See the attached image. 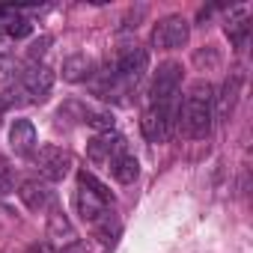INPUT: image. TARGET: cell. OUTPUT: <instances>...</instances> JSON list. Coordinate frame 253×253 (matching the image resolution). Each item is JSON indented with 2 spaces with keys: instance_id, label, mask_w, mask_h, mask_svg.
<instances>
[{
  "instance_id": "obj_3",
  "label": "cell",
  "mask_w": 253,
  "mask_h": 253,
  "mask_svg": "<svg viewBox=\"0 0 253 253\" xmlns=\"http://www.w3.org/2000/svg\"><path fill=\"white\" fill-rule=\"evenodd\" d=\"M179 122V101L167 104H149L140 116V131L149 143H164Z\"/></svg>"
},
{
  "instance_id": "obj_5",
  "label": "cell",
  "mask_w": 253,
  "mask_h": 253,
  "mask_svg": "<svg viewBox=\"0 0 253 253\" xmlns=\"http://www.w3.org/2000/svg\"><path fill=\"white\" fill-rule=\"evenodd\" d=\"M33 158H36L39 176H42L48 185L66 179L69 170H72V155H69V149H63V146H57V143H45V146H39Z\"/></svg>"
},
{
  "instance_id": "obj_15",
  "label": "cell",
  "mask_w": 253,
  "mask_h": 253,
  "mask_svg": "<svg viewBox=\"0 0 253 253\" xmlns=\"http://www.w3.org/2000/svg\"><path fill=\"white\" fill-rule=\"evenodd\" d=\"M92 232H95V238H98L104 247H113V244H116V238H119V232H122V226H119L116 214H113V211H107L98 223H92Z\"/></svg>"
},
{
  "instance_id": "obj_14",
  "label": "cell",
  "mask_w": 253,
  "mask_h": 253,
  "mask_svg": "<svg viewBox=\"0 0 253 253\" xmlns=\"http://www.w3.org/2000/svg\"><path fill=\"white\" fill-rule=\"evenodd\" d=\"M238 89H241V75H232L226 78L220 95H214V119H226L235 107V98H238Z\"/></svg>"
},
{
  "instance_id": "obj_1",
  "label": "cell",
  "mask_w": 253,
  "mask_h": 253,
  "mask_svg": "<svg viewBox=\"0 0 253 253\" xmlns=\"http://www.w3.org/2000/svg\"><path fill=\"white\" fill-rule=\"evenodd\" d=\"M179 125H182V131L185 137L191 140H206L214 128V86L206 84V81H197L182 107H179Z\"/></svg>"
},
{
  "instance_id": "obj_9",
  "label": "cell",
  "mask_w": 253,
  "mask_h": 253,
  "mask_svg": "<svg viewBox=\"0 0 253 253\" xmlns=\"http://www.w3.org/2000/svg\"><path fill=\"white\" fill-rule=\"evenodd\" d=\"M18 197H21V203H24L30 211H45V209H51L54 200H57L54 188H51L45 179H27V182H21V185H18Z\"/></svg>"
},
{
  "instance_id": "obj_4",
  "label": "cell",
  "mask_w": 253,
  "mask_h": 253,
  "mask_svg": "<svg viewBox=\"0 0 253 253\" xmlns=\"http://www.w3.org/2000/svg\"><path fill=\"white\" fill-rule=\"evenodd\" d=\"M182 63H161L158 72L152 75L149 84V104H167V101H179V86H182Z\"/></svg>"
},
{
  "instance_id": "obj_7",
  "label": "cell",
  "mask_w": 253,
  "mask_h": 253,
  "mask_svg": "<svg viewBox=\"0 0 253 253\" xmlns=\"http://www.w3.org/2000/svg\"><path fill=\"white\" fill-rule=\"evenodd\" d=\"M45 235H48V241H51V247H54L57 253H63L66 247H72V244L81 241L78 232H75V226H72V220H69V214H66L63 209H57V206H51Z\"/></svg>"
},
{
  "instance_id": "obj_22",
  "label": "cell",
  "mask_w": 253,
  "mask_h": 253,
  "mask_svg": "<svg viewBox=\"0 0 253 253\" xmlns=\"http://www.w3.org/2000/svg\"><path fill=\"white\" fill-rule=\"evenodd\" d=\"M63 253H86V247H84V244L78 241V244H72V247H66Z\"/></svg>"
},
{
  "instance_id": "obj_23",
  "label": "cell",
  "mask_w": 253,
  "mask_h": 253,
  "mask_svg": "<svg viewBox=\"0 0 253 253\" xmlns=\"http://www.w3.org/2000/svg\"><path fill=\"white\" fill-rule=\"evenodd\" d=\"M9 107H12V104H9V98H6V95H0V113H6Z\"/></svg>"
},
{
  "instance_id": "obj_20",
  "label": "cell",
  "mask_w": 253,
  "mask_h": 253,
  "mask_svg": "<svg viewBox=\"0 0 253 253\" xmlns=\"http://www.w3.org/2000/svg\"><path fill=\"white\" fill-rule=\"evenodd\" d=\"M48 45H51V36H42V39H36V42L30 45V60H36V57H42V54L48 51Z\"/></svg>"
},
{
  "instance_id": "obj_21",
  "label": "cell",
  "mask_w": 253,
  "mask_h": 253,
  "mask_svg": "<svg viewBox=\"0 0 253 253\" xmlns=\"http://www.w3.org/2000/svg\"><path fill=\"white\" fill-rule=\"evenodd\" d=\"M12 48H15V42H12L6 33H0V60L9 57V54H12Z\"/></svg>"
},
{
  "instance_id": "obj_2",
  "label": "cell",
  "mask_w": 253,
  "mask_h": 253,
  "mask_svg": "<svg viewBox=\"0 0 253 253\" xmlns=\"http://www.w3.org/2000/svg\"><path fill=\"white\" fill-rule=\"evenodd\" d=\"M51 86H54V72L48 69V66H30V69H24L21 72V78H18V84L9 89V104H27V101H45L48 98V92H51Z\"/></svg>"
},
{
  "instance_id": "obj_13",
  "label": "cell",
  "mask_w": 253,
  "mask_h": 253,
  "mask_svg": "<svg viewBox=\"0 0 253 253\" xmlns=\"http://www.w3.org/2000/svg\"><path fill=\"white\" fill-rule=\"evenodd\" d=\"M92 75H95V60L86 57V54H72L63 63V78L72 81V84H81V81H86Z\"/></svg>"
},
{
  "instance_id": "obj_17",
  "label": "cell",
  "mask_w": 253,
  "mask_h": 253,
  "mask_svg": "<svg viewBox=\"0 0 253 253\" xmlns=\"http://www.w3.org/2000/svg\"><path fill=\"white\" fill-rule=\"evenodd\" d=\"M226 36L232 39V45H235L238 51H244V48H247V36H250V24H247V18H241V21H229V24H226Z\"/></svg>"
},
{
  "instance_id": "obj_10",
  "label": "cell",
  "mask_w": 253,
  "mask_h": 253,
  "mask_svg": "<svg viewBox=\"0 0 253 253\" xmlns=\"http://www.w3.org/2000/svg\"><path fill=\"white\" fill-rule=\"evenodd\" d=\"M9 146L15 155L21 158H33L39 149V137H36V125L30 119H15L9 125Z\"/></svg>"
},
{
  "instance_id": "obj_19",
  "label": "cell",
  "mask_w": 253,
  "mask_h": 253,
  "mask_svg": "<svg viewBox=\"0 0 253 253\" xmlns=\"http://www.w3.org/2000/svg\"><path fill=\"white\" fill-rule=\"evenodd\" d=\"M12 188H15V176H12V167L0 158V197H6V194H12Z\"/></svg>"
},
{
  "instance_id": "obj_24",
  "label": "cell",
  "mask_w": 253,
  "mask_h": 253,
  "mask_svg": "<svg viewBox=\"0 0 253 253\" xmlns=\"http://www.w3.org/2000/svg\"><path fill=\"white\" fill-rule=\"evenodd\" d=\"M27 253H45L42 247H27Z\"/></svg>"
},
{
  "instance_id": "obj_11",
  "label": "cell",
  "mask_w": 253,
  "mask_h": 253,
  "mask_svg": "<svg viewBox=\"0 0 253 253\" xmlns=\"http://www.w3.org/2000/svg\"><path fill=\"white\" fill-rule=\"evenodd\" d=\"M75 211L81 214V220L84 223H98L107 211H113L110 209V203H104L101 197H95L89 188H84V185H78V191H75Z\"/></svg>"
},
{
  "instance_id": "obj_18",
  "label": "cell",
  "mask_w": 253,
  "mask_h": 253,
  "mask_svg": "<svg viewBox=\"0 0 253 253\" xmlns=\"http://www.w3.org/2000/svg\"><path fill=\"white\" fill-rule=\"evenodd\" d=\"M3 33H6V36L15 42V39H24V36H30V33H33V24H30L27 18H18V15H15L12 21H6V30H3Z\"/></svg>"
},
{
  "instance_id": "obj_8",
  "label": "cell",
  "mask_w": 253,
  "mask_h": 253,
  "mask_svg": "<svg viewBox=\"0 0 253 253\" xmlns=\"http://www.w3.org/2000/svg\"><path fill=\"white\" fill-rule=\"evenodd\" d=\"M125 149H128V143H125V137L122 134H116V131H104V134H95L92 140H89V146H86V155H89V161L92 164H110L116 155H122Z\"/></svg>"
},
{
  "instance_id": "obj_6",
  "label": "cell",
  "mask_w": 253,
  "mask_h": 253,
  "mask_svg": "<svg viewBox=\"0 0 253 253\" xmlns=\"http://www.w3.org/2000/svg\"><path fill=\"white\" fill-rule=\"evenodd\" d=\"M188 36H191V24L188 18L182 15H167L155 24L152 30V45L161 48V51H176V48H185L188 45Z\"/></svg>"
},
{
  "instance_id": "obj_12",
  "label": "cell",
  "mask_w": 253,
  "mask_h": 253,
  "mask_svg": "<svg viewBox=\"0 0 253 253\" xmlns=\"http://www.w3.org/2000/svg\"><path fill=\"white\" fill-rule=\"evenodd\" d=\"M107 170H110V176L119 182V185H131L134 179H137V173H140V164H137V158L125 149L122 155H116L110 164H107Z\"/></svg>"
},
{
  "instance_id": "obj_16",
  "label": "cell",
  "mask_w": 253,
  "mask_h": 253,
  "mask_svg": "<svg viewBox=\"0 0 253 253\" xmlns=\"http://www.w3.org/2000/svg\"><path fill=\"white\" fill-rule=\"evenodd\" d=\"M78 185H84V188H89V191H92L95 197H101L104 203H110V206H113V194H110V191H107V185H104V182H98V179H95L92 173H86V170H81V173H78Z\"/></svg>"
}]
</instances>
